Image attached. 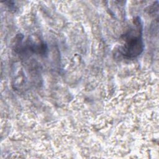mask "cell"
Segmentation results:
<instances>
[{
	"mask_svg": "<svg viewBox=\"0 0 159 159\" xmlns=\"http://www.w3.org/2000/svg\"><path fill=\"white\" fill-rule=\"evenodd\" d=\"M134 27L124 35V43L120 47L122 55L129 58L139 56L143 50V43L142 39V23L139 17L134 20Z\"/></svg>",
	"mask_w": 159,
	"mask_h": 159,
	"instance_id": "6da1fadb",
	"label": "cell"
}]
</instances>
